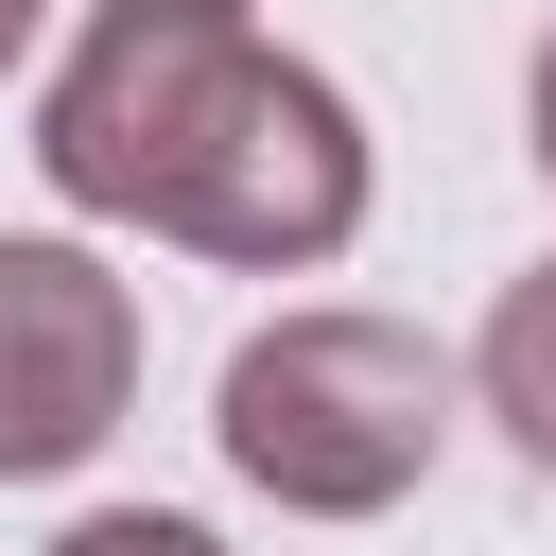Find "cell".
Listing matches in <instances>:
<instances>
[{"mask_svg":"<svg viewBox=\"0 0 556 556\" xmlns=\"http://www.w3.org/2000/svg\"><path fill=\"white\" fill-rule=\"evenodd\" d=\"M35 174L87 226H156V243L243 261V278H313V261L365 243V122H348V87L261 52L243 17L104 0V35L35 104Z\"/></svg>","mask_w":556,"mask_h":556,"instance_id":"cell-1","label":"cell"},{"mask_svg":"<svg viewBox=\"0 0 556 556\" xmlns=\"http://www.w3.org/2000/svg\"><path fill=\"white\" fill-rule=\"evenodd\" d=\"M226 469L295 521H382L434 434H452V365L400 330V313H278L226 348V400H208Z\"/></svg>","mask_w":556,"mask_h":556,"instance_id":"cell-2","label":"cell"},{"mask_svg":"<svg viewBox=\"0 0 556 556\" xmlns=\"http://www.w3.org/2000/svg\"><path fill=\"white\" fill-rule=\"evenodd\" d=\"M122 400H139V295H122L87 243L17 226V243H0V486L87 469V452L122 434Z\"/></svg>","mask_w":556,"mask_h":556,"instance_id":"cell-3","label":"cell"},{"mask_svg":"<svg viewBox=\"0 0 556 556\" xmlns=\"http://www.w3.org/2000/svg\"><path fill=\"white\" fill-rule=\"evenodd\" d=\"M469 382H486V417L521 434V469H556V261H539V278H504V313H486Z\"/></svg>","mask_w":556,"mask_h":556,"instance_id":"cell-4","label":"cell"},{"mask_svg":"<svg viewBox=\"0 0 556 556\" xmlns=\"http://www.w3.org/2000/svg\"><path fill=\"white\" fill-rule=\"evenodd\" d=\"M52 556H226L208 521H174V504H104V521H70Z\"/></svg>","mask_w":556,"mask_h":556,"instance_id":"cell-5","label":"cell"},{"mask_svg":"<svg viewBox=\"0 0 556 556\" xmlns=\"http://www.w3.org/2000/svg\"><path fill=\"white\" fill-rule=\"evenodd\" d=\"M521 122H539V174H556V35H539V87H521Z\"/></svg>","mask_w":556,"mask_h":556,"instance_id":"cell-6","label":"cell"},{"mask_svg":"<svg viewBox=\"0 0 556 556\" xmlns=\"http://www.w3.org/2000/svg\"><path fill=\"white\" fill-rule=\"evenodd\" d=\"M35 17H52V0H0V70H17V52H35Z\"/></svg>","mask_w":556,"mask_h":556,"instance_id":"cell-7","label":"cell"},{"mask_svg":"<svg viewBox=\"0 0 556 556\" xmlns=\"http://www.w3.org/2000/svg\"><path fill=\"white\" fill-rule=\"evenodd\" d=\"M156 17H243V0H156Z\"/></svg>","mask_w":556,"mask_h":556,"instance_id":"cell-8","label":"cell"}]
</instances>
